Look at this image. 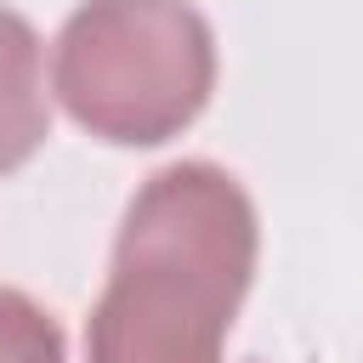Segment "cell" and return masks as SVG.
Here are the masks:
<instances>
[{"label": "cell", "instance_id": "6da1fadb", "mask_svg": "<svg viewBox=\"0 0 363 363\" xmlns=\"http://www.w3.org/2000/svg\"><path fill=\"white\" fill-rule=\"evenodd\" d=\"M255 250V204L227 170L187 159L147 176L91 306V363H221Z\"/></svg>", "mask_w": 363, "mask_h": 363}, {"label": "cell", "instance_id": "7a4b0ae2", "mask_svg": "<svg viewBox=\"0 0 363 363\" xmlns=\"http://www.w3.org/2000/svg\"><path fill=\"white\" fill-rule=\"evenodd\" d=\"M51 91L102 142H170L216 91V34L193 0H85L57 34Z\"/></svg>", "mask_w": 363, "mask_h": 363}, {"label": "cell", "instance_id": "277c9868", "mask_svg": "<svg viewBox=\"0 0 363 363\" xmlns=\"http://www.w3.org/2000/svg\"><path fill=\"white\" fill-rule=\"evenodd\" d=\"M0 363H68L57 318L23 289H0Z\"/></svg>", "mask_w": 363, "mask_h": 363}, {"label": "cell", "instance_id": "3957f363", "mask_svg": "<svg viewBox=\"0 0 363 363\" xmlns=\"http://www.w3.org/2000/svg\"><path fill=\"white\" fill-rule=\"evenodd\" d=\"M51 130V102H45V57L40 34L0 6V176L23 170Z\"/></svg>", "mask_w": 363, "mask_h": 363}]
</instances>
